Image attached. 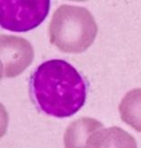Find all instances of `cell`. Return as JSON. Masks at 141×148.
<instances>
[{
    "label": "cell",
    "instance_id": "1",
    "mask_svg": "<svg viewBox=\"0 0 141 148\" xmlns=\"http://www.w3.org/2000/svg\"><path fill=\"white\" fill-rule=\"evenodd\" d=\"M33 99L39 109L58 118L70 117L83 107L86 81L72 64L49 60L38 66L31 77Z\"/></svg>",
    "mask_w": 141,
    "mask_h": 148
},
{
    "label": "cell",
    "instance_id": "2",
    "mask_svg": "<svg viewBox=\"0 0 141 148\" xmlns=\"http://www.w3.org/2000/svg\"><path fill=\"white\" fill-rule=\"evenodd\" d=\"M98 27L87 8L62 5L54 13L49 25L50 42L67 53H80L93 43Z\"/></svg>",
    "mask_w": 141,
    "mask_h": 148
},
{
    "label": "cell",
    "instance_id": "3",
    "mask_svg": "<svg viewBox=\"0 0 141 148\" xmlns=\"http://www.w3.org/2000/svg\"><path fill=\"white\" fill-rule=\"evenodd\" d=\"M50 0H1V26L25 33L40 25L49 14Z\"/></svg>",
    "mask_w": 141,
    "mask_h": 148
},
{
    "label": "cell",
    "instance_id": "4",
    "mask_svg": "<svg viewBox=\"0 0 141 148\" xmlns=\"http://www.w3.org/2000/svg\"><path fill=\"white\" fill-rule=\"evenodd\" d=\"M1 76L13 78L23 72L34 60V49L24 38L1 34Z\"/></svg>",
    "mask_w": 141,
    "mask_h": 148
},
{
    "label": "cell",
    "instance_id": "5",
    "mask_svg": "<svg viewBox=\"0 0 141 148\" xmlns=\"http://www.w3.org/2000/svg\"><path fill=\"white\" fill-rule=\"evenodd\" d=\"M87 148H138L135 138L118 127L100 129L89 138Z\"/></svg>",
    "mask_w": 141,
    "mask_h": 148
},
{
    "label": "cell",
    "instance_id": "6",
    "mask_svg": "<svg viewBox=\"0 0 141 148\" xmlns=\"http://www.w3.org/2000/svg\"><path fill=\"white\" fill-rule=\"evenodd\" d=\"M102 127V123L91 117H83L72 122L64 134L65 148H87L90 136Z\"/></svg>",
    "mask_w": 141,
    "mask_h": 148
},
{
    "label": "cell",
    "instance_id": "7",
    "mask_svg": "<svg viewBox=\"0 0 141 148\" xmlns=\"http://www.w3.org/2000/svg\"><path fill=\"white\" fill-rule=\"evenodd\" d=\"M121 119L138 132H141V88H134L124 96L120 107Z\"/></svg>",
    "mask_w": 141,
    "mask_h": 148
}]
</instances>
